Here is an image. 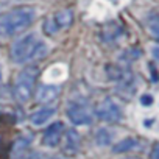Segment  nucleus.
I'll return each mask as SVG.
<instances>
[{
  "instance_id": "obj_17",
  "label": "nucleus",
  "mask_w": 159,
  "mask_h": 159,
  "mask_svg": "<svg viewBox=\"0 0 159 159\" xmlns=\"http://www.w3.org/2000/svg\"><path fill=\"white\" fill-rule=\"evenodd\" d=\"M126 159H137V157H126Z\"/></svg>"
},
{
  "instance_id": "obj_14",
  "label": "nucleus",
  "mask_w": 159,
  "mask_h": 159,
  "mask_svg": "<svg viewBox=\"0 0 159 159\" xmlns=\"http://www.w3.org/2000/svg\"><path fill=\"white\" fill-rule=\"evenodd\" d=\"M151 159H159V143L154 145V148L151 151Z\"/></svg>"
},
{
  "instance_id": "obj_15",
  "label": "nucleus",
  "mask_w": 159,
  "mask_h": 159,
  "mask_svg": "<svg viewBox=\"0 0 159 159\" xmlns=\"http://www.w3.org/2000/svg\"><path fill=\"white\" fill-rule=\"evenodd\" d=\"M151 53H153V58H154L156 61H159V45H156V47H153V50H151Z\"/></svg>"
},
{
  "instance_id": "obj_5",
  "label": "nucleus",
  "mask_w": 159,
  "mask_h": 159,
  "mask_svg": "<svg viewBox=\"0 0 159 159\" xmlns=\"http://www.w3.org/2000/svg\"><path fill=\"white\" fill-rule=\"evenodd\" d=\"M95 116L103 120V122H109V123H117L122 120L123 112L122 108L117 102H114L112 98H105L97 108H95Z\"/></svg>"
},
{
  "instance_id": "obj_4",
  "label": "nucleus",
  "mask_w": 159,
  "mask_h": 159,
  "mask_svg": "<svg viewBox=\"0 0 159 159\" xmlns=\"http://www.w3.org/2000/svg\"><path fill=\"white\" fill-rule=\"evenodd\" d=\"M66 112H67L69 120L76 126L91 125L94 120V111H92L91 105L84 100H80V98L69 102Z\"/></svg>"
},
{
  "instance_id": "obj_6",
  "label": "nucleus",
  "mask_w": 159,
  "mask_h": 159,
  "mask_svg": "<svg viewBox=\"0 0 159 159\" xmlns=\"http://www.w3.org/2000/svg\"><path fill=\"white\" fill-rule=\"evenodd\" d=\"M73 22V11L72 10H62L55 13L50 19L45 20L44 24V31L47 34H55L67 27H70Z\"/></svg>"
},
{
  "instance_id": "obj_16",
  "label": "nucleus",
  "mask_w": 159,
  "mask_h": 159,
  "mask_svg": "<svg viewBox=\"0 0 159 159\" xmlns=\"http://www.w3.org/2000/svg\"><path fill=\"white\" fill-rule=\"evenodd\" d=\"M0 83H2V69H0Z\"/></svg>"
},
{
  "instance_id": "obj_8",
  "label": "nucleus",
  "mask_w": 159,
  "mask_h": 159,
  "mask_svg": "<svg viewBox=\"0 0 159 159\" xmlns=\"http://www.w3.org/2000/svg\"><path fill=\"white\" fill-rule=\"evenodd\" d=\"M59 92H61V89L56 84H42L36 91V100L39 103H44V105L48 106V103H52L58 98Z\"/></svg>"
},
{
  "instance_id": "obj_1",
  "label": "nucleus",
  "mask_w": 159,
  "mask_h": 159,
  "mask_svg": "<svg viewBox=\"0 0 159 159\" xmlns=\"http://www.w3.org/2000/svg\"><path fill=\"white\" fill-rule=\"evenodd\" d=\"M48 52V47L42 38H39L36 33H28L16 39L11 45L10 55L11 59L17 64L31 62L34 59H41Z\"/></svg>"
},
{
  "instance_id": "obj_12",
  "label": "nucleus",
  "mask_w": 159,
  "mask_h": 159,
  "mask_svg": "<svg viewBox=\"0 0 159 159\" xmlns=\"http://www.w3.org/2000/svg\"><path fill=\"white\" fill-rule=\"evenodd\" d=\"M137 145H139L137 139H134V137H126V139H123L122 142H119V143L114 147V151H116V153H123V151H128V150L136 148Z\"/></svg>"
},
{
  "instance_id": "obj_11",
  "label": "nucleus",
  "mask_w": 159,
  "mask_h": 159,
  "mask_svg": "<svg viewBox=\"0 0 159 159\" xmlns=\"http://www.w3.org/2000/svg\"><path fill=\"white\" fill-rule=\"evenodd\" d=\"M145 27L151 38L159 41V13H150L145 19Z\"/></svg>"
},
{
  "instance_id": "obj_10",
  "label": "nucleus",
  "mask_w": 159,
  "mask_h": 159,
  "mask_svg": "<svg viewBox=\"0 0 159 159\" xmlns=\"http://www.w3.org/2000/svg\"><path fill=\"white\" fill-rule=\"evenodd\" d=\"M62 139H64V150L67 153L73 154V153L78 151V148H80V136H78L76 131H73V129L66 131Z\"/></svg>"
},
{
  "instance_id": "obj_2",
  "label": "nucleus",
  "mask_w": 159,
  "mask_h": 159,
  "mask_svg": "<svg viewBox=\"0 0 159 159\" xmlns=\"http://www.w3.org/2000/svg\"><path fill=\"white\" fill-rule=\"evenodd\" d=\"M36 19V8L33 7H19L0 17V36L11 38L22 33L28 28Z\"/></svg>"
},
{
  "instance_id": "obj_9",
  "label": "nucleus",
  "mask_w": 159,
  "mask_h": 159,
  "mask_svg": "<svg viewBox=\"0 0 159 159\" xmlns=\"http://www.w3.org/2000/svg\"><path fill=\"white\" fill-rule=\"evenodd\" d=\"M55 108L53 106H44L38 111H34L31 116H30V122L34 125V126H41L44 123H47L53 116H55Z\"/></svg>"
},
{
  "instance_id": "obj_7",
  "label": "nucleus",
  "mask_w": 159,
  "mask_h": 159,
  "mask_svg": "<svg viewBox=\"0 0 159 159\" xmlns=\"http://www.w3.org/2000/svg\"><path fill=\"white\" fill-rule=\"evenodd\" d=\"M62 137H64V125L62 122H55L44 131L42 143L47 147H58Z\"/></svg>"
},
{
  "instance_id": "obj_13",
  "label": "nucleus",
  "mask_w": 159,
  "mask_h": 159,
  "mask_svg": "<svg viewBox=\"0 0 159 159\" xmlns=\"http://www.w3.org/2000/svg\"><path fill=\"white\" fill-rule=\"evenodd\" d=\"M22 159H42V154L38 151H31V153H27Z\"/></svg>"
},
{
  "instance_id": "obj_3",
  "label": "nucleus",
  "mask_w": 159,
  "mask_h": 159,
  "mask_svg": "<svg viewBox=\"0 0 159 159\" xmlns=\"http://www.w3.org/2000/svg\"><path fill=\"white\" fill-rule=\"evenodd\" d=\"M38 73H39L38 67H27L17 75L13 88V94L19 103H27L31 98L36 86Z\"/></svg>"
}]
</instances>
